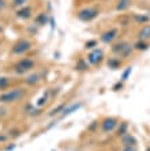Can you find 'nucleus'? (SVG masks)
I'll use <instances>...</instances> for the list:
<instances>
[{
    "mask_svg": "<svg viewBox=\"0 0 150 151\" xmlns=\"http://www.w3.org/2000/svg\"><path fill=\"white\" fill-rule=\"evenodd\" d=\"M25 95H26V90L22 87H17L10 90V91L0 94V102L1 104H12V102H17L19 99H22Z\"/></svg>",
    "mask_w": 150,
    "mask_h": 151,
    "instance_id": "nucleus-1",
    "label": "nucleus"
},
{
    "mask_svg": "<svg viewBox=\"0 0 150 151\" xmlns=\"http://www.w3.org/2000/svg\"><path fill=\"white\" fill-rule=\"evenodd\" d=\"M134 50V46L128 42H117L112 46V53L115 55L116 57H123V59H127V57L131 56V53Z\"/></svg>",
    "mask_w": 150,
    "mask_h": 151,
    "instance_id": "nucleus-2",
    "label": "nucleus"
},
{
    "mask_svg": "<svg viewBox=\"0 0 150 151\" xmlns=\"http://www.w3.org/2000/svg\"><path fill=\"white\" fill-rule=\"evenodd\" d=\"M33 68H34V60L30 59V57H25V59H21L14 65L15 74H18V75L28 74L29 71H32Z\"/></svg>",
    "mask_w": 150,
    "mask_h": 151,
    "instance_id": "nucleus-3",
    "label": "nucleus"
},
{
    "mask_svg": "<svg viewBox=\"0 0 150 151\" xmlns=\"http://www.w3.org/2000/svg\"><path fill=\"white\" fill-rule=\"evenodd\" d=\"M30 49H32V41H29L26 38H22L15 42V45H12L11 53L14 56H22L25 53H28Z\"/></svg>",
    "mask_w": 150,
    "mask_h": 151,
    "instance_id": "nucleus-4",
    "label": "nucleus"
},
{
    "mask_svg": "<svg viewBox=\"0 0 150 151\" xmlns=\"http://www.w3.org/2000/svg\"><path fill=\"white\" fill-rule=\"evenodd\" d=\"M104 50L100 48H96V49H91L87 55V63L93 67H97L104 61Z\"/></svg>",
    "mask_w": 150,
    "mask_h": 151,
    "instance_id": "nucleus-5",
    "label": "nucleus"
},
{
    "mask_svg": "<svg viewBox=\"0 0 150 151\" xmlns=\"http://www.w3.org/2000/svg\"><path fill=\"white\" fill-rule=\"evenodd\" d=\"M98 15V10L97 8H91V7H87V8H82V10L78 11V19L80 22H91L93 19H96Z\"/></svg>",
    "mask_w": 150,
    "mask_h": 151,
    "instance_id": "nucleus-6",
    "label": "nucleus"
},
{
    "mask_svg": "<svg viewBox=\"0 0 150 151\" xmlns=\"http://www.w3.org/2000/svg\"><path fill=\"white\" fill-rule=\"evenodd\" d=\"M119 125V121L116 117H107V119L102 121V125H101V129L102 132L105 134H109L112 131H115Z\"/></svg>",
    "mask_w": 150,
    "mask_h": 151,
    "instance_id": "nucleus-7",
    "label": "nucleus"
},
{
    "mask_svg": "<svg viewBox=\"0 0 150 151\" xmlns=\"http://www.w3.org/2000/svg\"><path fill=\"white\" fill-rule=\"evenodd\" d=\"M117 34H119L117 29H109V30H107V32H104L101 34V42H104V44H111V42H113V40L117 37Z\"/></svg>",
    "mask_w": 150,
    "mask_h": 151,
    "instance_id": "nucleus-8",
    "label": "nucleus"
},
{
    "mask_svg": "<svg viewBox=\"0 0 150 151\" xmlns=\"http://www.w3.org/2000/svg\"><path fill=\"white\" fill-rule=\"evenodd\" d=\"M32 7H29V6H23V7H19L17 10V12H15V17L18 18V19H22V21H26V19H29V18L32 17Z\"/></svg>",
    "mask_w": 150,
    "mask_h": 151,
    "instance_id": "nucleus-9",
    "label": "nucleus"
},
{
    "mask_svg": "<svg viewBox=\"0 0 150 151\" xmlns=\"http://www.w3.org/2000/svg\"><path fill=\"white\" fill-rule=\"evenodd\" d=\"M41 74H30L25 78V83L28 86H36V84H38L41 82Z\"/></svg>",
    "mask_w": 150,
    "mask_h": 151,
    "instance_id": "nucleus-10",
    "label": "nucleus"
},
{
    "mask_svg": "<svg viewBox=\"0 0 150 151\" xmlns=\"http://www.w3.org/2000/svg\"><path fill=\"white\" fill-rule=\"evenodd\" d=\"M80 106H82V104H80V102H75V104H72V105H70V106H66V109L62 112V114H60V116L63 117V119H64V117H67V116H70V114H72L74 112H77Z\"/></svg>",
    "mask_w": 150,
    "mask_h": 151,
    "instance_id": "nucleus-11",
    "label": "nucleus"
},
{
    "mask_svg": "<svg viewBox=\"0 0 150 151\" xmlns=\"http://www.w3.org/2000/svg\"><path fill=\"white\" fill-rule=\"evenodd\" d=\"M138 40L149 41L150 40V25H145L139 32H138Z\"/></svg>",
    "mask_w": 150,
    "mask_h": 151,
    "instance_id": "nucleus-12",
    "label": "nucleus"
},
{
    "mask_svg": "<svg viewBox=\"0 0 150 151\" xmlns=\"http://www.w3.org/2000/svg\"><path fill=\"white\" fill-rule=\"evenodd\" d=\"M134 49L135 50H139V52H145L150 48V44L147 41H142V40H138V41L134 44Z\"/></svg>",
    "mask_w": 150,
    "mask_h": 151,
    "instance_id": "nucleus-13",
    "label": "nucleus"
},
{
    "mask_svg": "<svg viewBox=\"0 0 150 151\" xmlns=\"http://www.w3.org/2000/svg\"><path fill=\"white\" fill-rule=\"evenodd\" d=\"M122 142L124 144V147H128V146H135L136 144V139L130 134H126L124 136H122Z\"/></svg>",
    "mask_w": 150,
    "mask_h": 151,
    "instance_id": "nucleus-14",
    "label": "nucleus"
},
{
    "mask_svg": "<svg viewBox=\"0 0 150 151\" xmlns=\"http://www.w3.org/2000/svg\"><path fill=\"white\" fill-rule=\"evenodd\" d=\"M48 21H49L48 15H46L45 12H41V14L37 15V18H36L34 23H36L37 26H44V25H46V23H48Z\"/></svg>",
    "mask_w": 150,
    "mask_h": 151,
    "instance_id": "nucleus-15",
    "label": "nucleus"
},
{
    "mask_svg": "<svg viewBox=\"0 0 150 151\" xmlns=\"http://www.w3.org/2000/svg\"><path fill=\"white\" fill-rule=\"evenodd\" d=\"M107 64H108V67L111 68V70H117V68L122 65V61H120L117 57H109V59L107 60Z\"/></svg>",
    "mask_w": 150,
    "mask_h": 151,
    "instance_id": "nucleus-16",
    "label": "nucleus"
},
{
    "mask_svg": "<svg viewBox=\"0 0 150 151\" xmlns=\"http://www.w3.org/2000/svg\"><path fill=\"white\" fill-rule=\"evenodd\" d=\"M126 134H128V123H126V121L119 123V125H117V135H119V136H124Z\"/></svg>",
    "mask_w": 150,
    "mask_h": 151,
    "instance_id": "nucleus-17",
    "label": "nucleus"
},
{
    "mask_svg": "<svg viewBox=\"0 0 150 151\" xmlns=\"http://www.w3.org/2000/svg\"><path fill=\"white\" fill-rule=\"evenodd\" d=\"M75 70L77 71H87L89 70V64L85 61V59H79L75 64Z\"/></svg>",
    "mask_w": 150,
    "mask_h": 151,
    "instance_id": "nucleus-18",
    "label": "nucleus"
},
{
    "mask_svg": "<svg viewBox=\"0 0 150 151\" xmlns=\"http://www.w3.org/2000/svg\"><path fill=\"white\" fill-rule=\"evenodd\" d=\"M10 83H11V79L8 76H0V90H1V91L7 90Z\"/></svg>",
    "mask_w": 150,
    "mask_h": 151,
    "instance_id": "nucleus-19",
    "label": "nucleus"
},
{
    "mask_svg": "<svg viewBox=\"0 0 150 151\" xmlns=\"http://www.w3.org/2000/svg\"><path fill=\"white\" fill-rule=\"evenodd\" d=\"M130 7V0H119L116 4V11H126Z\"/></svg>",
    "mask_w": 150,
    "mask_h": 151,
    "instance_id": "nucleus-20",
    "label": "nucleus"
},
{
    "mask_svg": "<svg viewBox=\"0 0 150 151\" xmlns=\"http://www.w3.org/2000/svg\"><path fill=\"white\" fill-rule=\"evenodd\" d=\"M134 19H135L136 23H139V25H143V23H147V22L150 21V17H149V15L139 14V15H134Z\"/></svg>",
    "mask_w": 150,
    "mask_h": 151,
    "instance_id": "nucleus-21",
    "label": "nucleus"
},
{
    "mask_svg": "<svg viewBox=\"0 0 150 151\" xmlns=\"http://www.w3.org/2000/svg\"><path fill=\"white\" fill-rule=\"evenodd\" d=\"M66 106H67L66 104H59V105L56 106L52 112H49V116L52 117V116H56V114H62V112L66 109Z\"/></svg>",
    "mask_w": 150,
    "mask_h": 151,
    "instance_id": "nucleus-22",
    "label": "nucleus"
},
{
    "mask_svg": "<svg viewBox=\"0 0 150 151\" xmlns=\"http://www.w3.org/2000/svg\"><path fill=\"white\" fill-rule=\"evenodd\" d=\"M48 98H49V91H45L42 97H40L38 101H37V108H42L48 102Z\"/></svg>",
    "mask_w": 150,
    "mask_h": 151,
    "instance_id": "nucleus-23",
    "label": "nucleus"
},
{
    "mask_svg": "<svg viewBox=\"0 0 150 151\" xmlns=\"http://www.w3.org/2000/svg\"><path fill=\"white\" fill-rule=\"evenodd\" d=\"M131 72H133V67H128L127 70H124V72L122 74V79H120V81H122V82L128 81V78H130V75H131Z\"/></svg>",
    "mask_w": 150,
    "mask_h": 151,
    "instance_id": "nucleus-24",
    "label": "nucleus"
},
{
    "mask_svg": "<svg viewBox=\"0 0 150 151\" xmlns=\"http://www.w3.org/2000/svg\"><path fill=\"white\" fill-rule=\"evenodd\" d=\"M97 40H90V41H87L86 44H85V48L86 49H96L97 48Z\"/></svg>",
    "mask_w": 150,
    "mask_h": 151,
    "instance_id": "nucleus-25",
    "label": "nucleus"
},
{
    "mask_svg": "<svg viewBox=\"0 0 150 151\" xmlns=\"http://www.w3.org/2000/svg\"><path fill=\"white\" fill-rule=\"evenodd\" d=\"M28 3V0H12V6L14 7H23Z\"/></svg>",
    "mask_w": 150,
    "mask_h": 151,
    "instance_id": "nucleus-26",
    "label": "nucleus"
},
{
    "mask_svg": "<svg viewBox=\"0 0 150 151\" xmlns=\"http://www.w3.org/2000/svg\"><path fill=\"white\" fill-rule=\"evenodd\" d=\"M119 22H120V25L122 26H127V25H130V18L128 17H122V18H119Z\"/></svg>",
    "mask_w": 150,
    "mask_h": 151,
    "instance_id": "nucleus-27",
    "label": "nucleus"
},
{
    "mask_svg": "<svg viewBox=\"0 0 150 151\" xmlns=\"http://www.w3.org/2000/svg\"><path fill=\"white\" fill-rule=\"evenodd\" d=\"M97 127H98V123H97V121H93V123L89 125V128H87V129L90 131V132H94V131L97 129Z\"/></svg>",
    "mask_w": 150,
    "mask_h": 151,
    "instance_id": "nucleus-28",
    "label": "nucleus"
},
{
    "mask_svg": "<svg viewBox=\"0 0 150 151\" xmlns=\"http://www.w3.org/2000/svg\"><path fill=\"white\" fill-rule=\"evenodd\" d=\"M123 83H124V82H119L117 84H115V86H113V90H115V91H117V90H122V87H123Z\"/></svg>",
    "mask_w": 150,
    "mask_h": 151,
    "instance_id": "nucleus-29",
    "label": "nucleus"
},
{
    "mask_svg": "<svg viewBox=\"0 0 150 151\" xmlns=\"http://www.w3.org/2000/svg\"><path fill=\"white\" fill-rule=\"evenodd\" d=\"M7 139H8V135H0V144L4 143Z\"/></svg>",
    "mask_w": 150,
    "mask_h": 151,
    "instance_id": "nucleus-30",
    "label": "nucleus"
},
{
    "mask_svg": "<svg viewBox=\"0 0 150 151\" xmlns=\"http://www.w3.org/2000/svg\"><path fill=\"white\" fill-rule=\"evenodd\" d=\"M124 151H136L135 146H128V147H124Z\"/></svg>",
    "mask_w": 150,
    "mask_h": 151,
    "instance_id": "nucleus-31",
    "label": "nucleus"
},
{
    "mask_svg": "<svg viewBox=\"0 0 150 151\" xmlns=\"http://www.w3.org/2000/svg\"><path fill=\"white\" fill-rule=\"evenodd\" d=\"M49 22H51V27H52V30H55V26H56L55 25V18L52 17L51 19H49Z\"/></svg>",
    "mask_w": 150,
    "mask_h": 151,
    "instance_id": "nucleus-32",
    "label": "nucleus"
},
{
    "mask_svg": "<svg viewBox=\"0 0 150 151\" xmlns=\"http://www.w3.org/2000/svg\"><path fill=\"white\" fill-rule=\"evenodd\" d=\"M14 148H15V144H11V146H7L4 150H6V151H12Z\"/></svg>",
    "mask_w": 150,
    "mask_h": 151,
    "instance_id": "nucleus-33",
    "label": "nucleus"
},
{
    "mask_svg": "<svg viewBox=\"0 0 150 151\" xmlns=\"http://www.w3.org/2000/svg\"><path fill=\"white\" fill-rule=\"evenodd\" d=\"M4 6H6V1H4V0H0V11H1V8H3Z\"/></svg>",
    "mask_w": 150,
    "mask_h": 151,
    "instance_id": "nucleus-34",
    "label": "nucleus"
},
{
    "mask_svg": "<svg viewBox=\"0 0 150 151\" xmlns=\"http://www.w3.org/2000/svg\"><path fill=\"white\" fill-rule=\"evenodd\" d=\"M1 33H3V27H1V26H0V34H1Z\"/></svg>",
    "mask_w": 150,
    "mask_h": 151,
    "instance_id": "nucleus-35",
    "label": "nucleus"
},
{
    "mask_svg": "<svg viewBox=\"0 0 150 151\" xmlns=\"http://www.w3.org/2000/svg\"><path fill=\"white\" fill-rule=\"evenodd\" d=\"M147 151H150V148H147Z\"/></svg>",
    "mask_w": 150,
    "mask_h": 151,
    "instance_id": "nucleus-36",
    "label": "nucleus"
},
{
    "mask_svg": "<svg viewBox=\"0 0 150 151\" xmlns=\"http://www.w3.org/2000/svg\"><path fill=\"white\" fill-rule=\"evenodd\" d=\"M0 45H1V41H0Z\"/></svg>",
    "mask_w": 150,
    "mask_h": 151,
    "instance_id": "nucleus-37",
    "label": "nucleus"
}]
</instances>
